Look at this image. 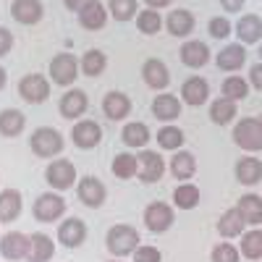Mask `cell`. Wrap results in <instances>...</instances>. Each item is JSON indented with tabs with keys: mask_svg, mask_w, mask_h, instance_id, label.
Wrapping results in <instances>:
<instances>
[{
	"mask_svg": "<svg viewBox=\"0 0 262 262\" xmlns=\"http://www.w3.org/2000/svg\"><path fill=\"white\" fill-rule=\"evenodd\" d=\"M32 212L39 223H55L66 215V200L60 196V191H45L34 200Z\"/></svg>",
	"mask_w": 262,
	"mask_h": 262,
	"instance_id": "3",
	"label": "cell"
},
{
	"mask_svg": "<svg viewBox=\"0 0 262 262\" xmlns=\"http://www.w3.org/2000/svg\"><path fill=\"white\" fill-rule=\"evenodd\" d=\"M158 144L163 149H170V152H176L184 147V131L179 126H163L158 131Z\"/></svg>",
	"mask_w": 262,
	"mask_h": 262,
	"instance_id": "41",
	"label": "cell"
},
{
	"mask_svg": "<svg viewBox=\"0 0 262 262\" xmlns=\"http://www.w3.org/2000/svg\"><path fill=\"white\" fill-rule=\"evenodd\" d=\"M184 111V105L176 95H170V92H160L155 100H152V116H155L158 121H176Z\"/></svg>",
	"mask_w": 262,
	"mask_h": 262,
	"instance_id": "17",
	"label": "cell"
},
{
	"mask_svg": "<svg viewBox=\"0 0 262 262\" xmlns=\"http://www.w3.org/2000/svg\"><path fill=\"white\" fill-rule=\"evenodd\" d=\"M231 32H233V27L226 16H212L210 18V37L212 39H226Z\"/></svg>",
	"mask_w": 262,
	"mask_h": 262,
	"instance_id": "43",
	"label": "cell"
},
{
	"mask_svg": "<svg viewBox=\"0 0 262 262\" xmlns=\"http://www.w3.org/2000/svg\"><path fill=\"white\" fill-rule=\"evenodd\" d=\"M71 142L79 149H95L102 142V126L92 118H81L71 126Z\"/></svg>",
	"mask_w": 262,
	"mask_h": 262,
	"instance_id": "9",
	"label": "cell"
},
{
	"mask_svg": "<svg viewBox=\"0 0 262 262\" xmlns=\"http://www.w3.org/2000/svg\"><path fill=\"white\" fill-rule=\"evenodd\" d=\"M139 244H142L139 231L134 226H128V223H116L111 231H107V236H105V247H107V252H111L113 257L134 254Z\"/></svg>",
	"mask_w": 262,
	"mask_h": 262,
	"instance_id": "1",
	"label": "cell"
},
{
	"mask_svg": "<svg viewBox=\"0 0 262 262\" xmlns=\"http://www.w3.org/2000/svg\"><path fill=\"white\" fill-rule=\"evenodd\" d=\"M29 147L37 158H45V160H53L55 155L63 152V134L53 126H39L32 139H29Z\"/></svg>",
	"mask_w": 262,
	"mask_h": 262,
	"instance_id": "2",
	"label": "cell"
},
{
	"mask_svg": "<svg viewBox=\"0 0 262 262\" xmlns=\"http://www.w3.org/2000/svg\"><path fill=\"white\" fill-rule=\"evenodd\" d=\"M221 95L228 97V100H233V102L244 100V97L249 95V79L238 76V74L226 76V81H223V86H221Z\"/></svg>",
	"mask_w": 262,
	"mask_h": 262,
	"instance_id": "37",
	"label": "cell"
},
{
	"mask_svg": "<svg viewBox=\"0 0 262 262\" xmlns=\"http://www.w3.org/2000/svg\"><path fill=\"white\" fill-rule=\"evenodd\" d=\"M76 16H79L81 29H86V32H100V29L107 24V8L100 3V0H92V3H86Z\"/></svg>",
	"mask_w": 262,
	"mask_h": 262,
	"instance_id": "20",
	"label": "cell"
},
{
	"mask_svg": "<svg viewBox=\"0 0 262 262\" xmlns=\"http://www.w3.org/2000/svg\"><path fill=\"white\" fill-rule=\"evenodd\" d=\"M236 118V102L233 100H228V97H217V100H212V105H210V121L212 123H217V126H228L231 121Z\"/></svg>",
	"mask_w": 262,
	"mask_h": 262,
	"instance_id": "35",
	"label": "cell"
},
{
	"mask_svg": "<svg viewBox=\"0 0 262 262\" xmlns=\"http://www.w3.org/2000/svg\"><path fill=\"white\" fill-rule=\"evenodd\" d=\"M111 262H123V259H121V257H113V259H111Z\"/></svg>",
	"mask_w": 262,
	"mask_h": 262,
	"instance_id": "51",
	"label": "cell"
},
{
	"mask_svg": "<svg viewBox=\"0 0 262 262\" xmlns=\"http://www.w3.org/2000/svg\"><path fill=\"white\" fill-rule=\"evenodd\" d=\"M142 79L149 90H165L170 84V71L160 58H147L142 66Z\"/></svg>",
	"mask_w": 262,
	"mask_h": 262,
	"instance_id": "16",
	"label": "cell"
},
{
	"mask_svg": "<svg viewBox=\"0 0 262 262\" xmlns=\"http://www.w3.org/2000/svg\"><path fill=\"white\" fill-rule=\"evenodd\" d=\"M163 27H165V18L160 16L158 8H144L137 13V29L142 34H158Z\"/></svg>",
	"mask_w": 262,
	"mask_h": 262,
	"instance_id": "36",
	"label": "cell"
},
{
	"mask_svg": "<svg viewBox=\"0 0 262 262\" xmlns=\"http://www.w3.org/2000/svg\"><path fill=\"white\" fill-rule=\"evenodd\" d=\"M18 95L29 105H39L50 97V81L45 74H27L18 81Z\"/></svg>",
	"mask_w": 262,
	"mask_h": 262,
	"instance_id": "7",
	"label": "cell"
},
{
	"mask_svg": "<svg viewBox=\"0 0 262 262\" xmlns=\"http://www.w3.org/2000/svg\"><path fill=\"white\" fill-rule=\"evenodd\" d=\"M242 257L247 259H262V228L254 226L252 231H244L242 236Z\"/></svg>",
	"mask_w": 262,
	"mask_h": 262,
	"instance_id": "38",
	"label": "cell"
},
{
	"mask_svg": "<svg viewBox=\"0 0 262 262\" xmlns=\"http://www.w3.org/2000/svg\"><path fill=\"white\" fill-rule=\"evenodd\" d=\"M236 207L244 215L247 226H262V196L259 194H244Z\"/></svg>",
	"mask_w": 262,
	"mask_h": 262,
	"instance_id": "33",
	"label": "cell"
},
{
	"mask_svg": "<svg viewBox=\"0 0 262 262\" xmlns=\"http://www.w3.org/2000/svg\"><path fill=\"white\" fill-rule=\"evenodd\" d=\"M244 228H247V221H244V215L238 212V207L226 210V212L221 215V221H217V231H221V236H226V238L242 236Z\"/></svg>",
	"mask_w": 262,
	"mask_h": 262,
	"instance_id": "32",
	"label": "cell"
},
{
	"mask_svg": "<svg viewBox=\"0 0 262 262\" xmlns=\"http://www.w3.org/2000/svg\"><path fill=\"white\" fill-rule=\"evenodd\" d=\"M21 210H24V200H21L18 189H3L0 191V223H13L18 221Z\"/></svg>",
	"mask_w": 262,
	"mask_h": 262,
	"instance_id": "24",
	"label": "cell"
},
{
	"mask_svg": "<svg viewBox=\"0 0 262 262\" xmlns=\"http://www.w3.org/2000/svg\"><path fill=\"white\" fill-rule=\"evenodd\" d=\"M11 50H13V34L6 27H0V58L8 55Z\"/></svg>",
	"mask_w": 262,
	"mask_h": 262,
	"instance_id": "45",
	"label": "cell"
},
{
	"mask_svg": "<svg viewBox=\"0 0 262 262\" xmlns=\"http://www.w3.org/2000/svg\"><path fill=\"white\" fill-rule=\"evenodd\" d=\"M236 37L242 45H252V42H259L262 39V18L257 13H247L238 18L236 24Z\"/></svg>",
	"mask_w": 262,
	"mask_h": 262,
	"instance_id": "26",
	"label": "cell"
},
{
	"mask_svg": "<svg viewBox=\"0 0 262 262\" xmlns=\"http://www.w3.org/2000/svg\"><path fill=\"white\" fill-rule=\"evenodd\" d=\"M79 66H81V74H84V76L95 79V76H100V74L105 71V66H107V55H105L102 50L92 48V50H86V53L79 58Z\"/></svg>",
	"mask_w": 262,
	"mask_h": 262,
	"instance_id": "34",
	"label": "cell"
},
{
	"mask_svg": "<svg viewBox=\"0 0 262 262\" xmlns=\"http://www.w3.org/2000/svg\"><path fill=\"white\" fill-rule=\"evenodd\" d=\"M6 81H8V74H6V69H3V66H0V90L6 86Z\"/></svg>",
	"mask_w": 262,
	"mask_h": 262,
	"instance_id": "50",
	"label": "cell"
},
{
	"mask_svg": "<svg viewBox=\"0 0 262 262\" xmlns=\"http://www.w3.org/2000/svg\"><path fill=\"white\" fill-rule=\"evenodd\" d=\"M63 3H66V8H69L71 13H79L86 3H92V0H63Z\"/></svg>",
	"mask_w": 262,
	"mask_h": 262,
	"instance_id": "48",
	"label": "cell"
},
{
	"mask_svg": "<svg viewBox=\"0 0 262 262\" xmlns=\"http://www.w3.org/2000/svg\"><path fill=\"white\" fill-rule=\"evenodd\" d=\"M196 27V18L191 11L186 8H176V11H170L165 16V29L173 34V37H189Z\"/></svg>",
	"mask_w": 262,
	"mask_h": 262,
	"instance_id": "23",
	"label": "cell"
},
{
	"mask_svg": "<svg viewBox=\"0 0 262 262\" xmlns=\"http://www.w3.org/2000/svg\"><path fill=\"white\" fill-rule=\"evenodd\" d=\"M121 139H123V144H126V147L144 149V147L149 144L152 134H149L147 123H142V121H131V123H126V126H123V131H121Z\"/></svg>",
	"mask_w": 262,
	"mask_h": 262,
	"instance_id": "29",
	"label": "cell"
},
{
	"mask_svg": "<svg viewBox=\"0 0 262 262\" xmlns=\"http://www.w3.org/2000/svg\"><path fill=\"white\" fill-rule=\"evenodd\" d=\"M58 107H60V116H63V118L79 121L86 111H90V97H86L84 90H76V86H74V90H66V92H63Z\"/></svg>",
	"mask_w": 262,
	"mask_h": 262,
	"instance_id": "12",
	"label": "cell"
},
{
	"mask_svg": "<svg viewBox=\"0 0 262 262\" xmlns=\"http://www.w3.org/2000/svg\"><path fill=\"white\" fill-rule=\"evenodd\" d=\"M102 113L111 118V121H123V118H128V113H131V97H128L126 92H118V90L107 92V95L102 97Z\"/></svg>",
	"mask_w": 262,
	"mask_h": 262,
	"instance_id": "19",
	"label": "cell"
},
{
	"mask_svg": "<svg viewBox=\"0 0 262 262\" xmlns=\"http://www.w3.org/2000/svg\"><path fill=\"white\" fill-rule=\"evenodd\" d=\"M111 170L116 179H123V181L139 176V155H134V152H118L111 163Z\"/></svg>",
	"mask_w": 262,
	"mask_h": 262,
	"instance_id": "28",
	"label": "cell"
},
{
	"mask_svg": "<svg viewBox=\"0 0 262 262\" xmlns=\"http://www.w3.org/2000/svg\"><path fill=\"white\" fill-rule=\"evenodd\" d=\"M55 254V242L48 233H32L29 236V262H50Z\"/></svg>",
	"mask_w": 262,
	"mask_h": 262,
	"instance_id": "25",
	"label": "cell"
},
{
	"mask_svg": "<svg viewBox=\"0 0 262 262\" xmlns=\"http://www.w3.org/2000/svg\"><path fill=\"white\" fill-rule=\"evenodd\" d=\"M207 97H210V84H207V79H202V76H189V79L181 84V100H184L186 105L200 107V105L207 102Z\"/></svg>",
	"mask_w": 262,
	"mask_h": 262,
	"instance_id": "18",
	"label": "cell"
},
{
	"mask_svg": "<svg viewBox=\"0 0 262 262\" xmlns=\"http://www.w3.org/2000/svg\"><path fill=\"white\" fill-rule=\"evenodd\" d=\"M165 173V160L155 149H139V181L142 184H155Z\"/></svg>",
	"mask_w": 262,
	"mask_h": 262,
	"instance_id": "11",
	"label": "cell"
},
{
	"mask_svg": "<svg viewBox=\"0 0 262 262\" xmlns=\"http://www.w3.org/2000/svg\"><path fill=\"white\" fill-rule=\"evenodd\" d=\"M58 242L66 249H79L86 242V223L81 217H66L58 226Z\"/></svg>",
	"mask_w": 262,
	"mask_h": 262,
	"instance_id": "13",
	"label": "cell"
},
{
	"mask_svg": "<svg viewBox=\"0 0 262 262\" xmlns=\"http://www.w3.org/2000/svg\"><path fill=\"white\" fill-rule=\"evenodd\" d=\"M131 257H134V262H163V252L158 247H149V244H139Z\"/></svg>",
	"mask_w": 262,
	"mask_h": 262,
	"instance_id": "44",
	"label": "cell"
},
{
	"mask_svg": "<svg viewBox=\"0 0 262 262\" xmlns=\"http://www.w3.org/2000/svg\"><path fill=\"white\" fill-rule=\"evenodd\" d=\"M259 123H262V116H259Z\"/></svg>",
	"mask_w": 262,
	"mask_h": 262,
	"instance_id": "53",
	"label": "cell"
},
{
	"mask_svg": "<svg viewBox=\"0 0 262 262\" xmlns=\"http://www.w3.org/2000/svg\"><path fill=\"white\" fill-rule=\"evenodd\" d=\"M0 254H3V259H11V262L27 259V254H29V236L21 233V231H8L3 238H0Z\"/></svg>",
	"mask_w": 262,
	"mask_h": 262,
	"instance_id": "14",
	"label": "cell"
},
{
	"mask_svg": "<svg viewBox=\"0 0 262 262\" xmlns=\"http://www.w3.org/2000/svg\"><path fill=\"white\" fill-rule=\"evenodd\" d=\"M259 60H262V45H259Z\"/></svg>",
	"mask_w": 262,
	"mask_h": 262,
	"instance_id": "52",
	"label": "cell"
},
{
	"mask_svg": "<svg viewBox=\"0 0 262 262\" xmlns=\"http://www.w3.org/2000/svg\"><path fill=\"white\" fill-rule=\"evenodd\" d=\"M173 221H176V212L168 202H149L144 210V226L152 233H165L173 226Z\"/></svg>",
	"mask_w": 262,
	"mask_h": 262,
	"instance_id": "10",
	"label": "cell"
},
{
	"mask_svg": "<svg viewBox=\"0 0 262 262\" xmlns=\"http://www.w3.org/2000/svg\"><path fill=\"white\" fill-rule=\"evenodd\" d=\"M144 3H147V8H165V6H170V0H144Z\"/></svg>",
	"mask_w": 262,
	"mask_h": 262,
	"instance_id": "49",
	"label": "cell"
},
{
	"mask_svg": "<svg viewBox=\"0 0 262 262\" xmlns=\"http://www.w3.org/2000/svg\"><path fill=\"white\" fill-rule=\"evenodd\" d=\"M181 63L189 66V69H202V66L210 63V48L207 42L200 39H186L181 45Z\"/></svg>",
	"mask_w": 262,
	"mask_h": 262,
	"instance_id": "21",
	"label": "cell"
},
{
	"mask_svg": "<svg viewBox=\"0 0 262 262\" xmlns=\"http://www.w3.org/2000/svg\"><path fill=\"white\" fill-rule=\"evenodd\" d=\"M244 3H247V0H221V6H223L228 13H238V11L244 8Z\"/></svg>",
	"mask_w": 262,
	"mask_h": 262,
	"instance_id": "47",
	"label": "cell"
},
{
	"mask_svg": "<svg viewBox=\"0 0 262 262\" xmlns=\"http://www.w3.org/2000/svg\"><path fill=\"white\" fill-rule=\"evenodd\" d=\"M236 179L238 184H244V186H254L262 181V160L247 155L236 163Z\"/></svg>",
	"mask_w": 262,
	"mask_h": 262,
	"instance_id": "31",
	"label": "cell"
},
{
	"mask_svg": "<svg viewBox=\"0 0 262 262\" xmlns=\"http://www.w3.org/2000/svg\"><path fill=\"white\" fill-rule=\"evenodd\" d=\"M11 16L18 21V24L34 27V24L42 21V16H45V6H42V0H13Z\"/></svg>",
	"mask_w": 262,
	"mask_h": 262,
	"instance_id": "15",
	"label": "cell"
},
{
	"mask_svg": "<svg viewBox=\"0 0 262 262\" xmlns=\"http://www.w3.org/2000/svg\"><path fill=\"white\" fill-rule=\"evenodd\" d=\"M79 71H81V66H79V58H76L74 53H58V55H53V60H50V79H53L58 86L74 84L76 76H79Z\"/></svg>",
	"mask_w": 262,
	"mask_h": 262,
	"instance_id": "6",
	"label": "cell"
},
{
	"mask_svg": "<svg viewBox=\"0 0 262 262\" xmlns=\"http://www.w3.org/2000/svg\"><path fill=\"white\" fill-rule=\"evenodd\" d=\"M215 60H217V69H223L228 74H236L247 63V48L242 45V42H231V45H226L221 53H217Z\"/></svg>",
	"mask_w": 262,
	"mask_h": 262,
	"instance_id": "22",
	"label": "cell"
},
{
	"mask_svg": "<svg viewBox=\"0 0 262 262\" xmlns=\"http://www.w3.org/2000/svg\"><path fill=\"white\" fill-rule=\"evenodd\" d=\"M27 126V116L18 111V107H6V111H0V134L13 139L18 137L21 131Z\"/></svg>",
	"mask_w": 262,
	"mask_h": 262,
	"instance_id": "30",
	"label": "cell"
},
{
	"mask_svg": "<svg viewBox=\"0 0 262 262\" xmlns=\"http://www.w3.org/2000/svg\"><path fill=\"white\" fill-rule=\"evenodd\" d=\"M173 205L179 210H191L200 205V186L194 184H179V189H173Z\"/></svg>",
	"mask_w": 262,
	"mask_h": 262,
	"instance_id": "39",
	"label": "cell"
},
{
	"mask_svg": "<svg viewBox=\"0 0 262 262\" xmlns=\"http://www.w3.org/2000/svg\"><path fill=\"white\" fill-rule=\"evenodd\" d=\"M242 252H238L231 242H223V244H215L212 252H210V262H238Z\"/></svg>",
	"mask_w": 262,
	"mask_h": 262,
	"instance_id": "42",
	"label": "cell"
},
{
	"mask_svg": "<svg viewBox=\"0 0 262 262\" xmlns=\"http://www.w3.org/2000/svg\"><path fill=\"white\" fill-rule=\"evenodd\" d=\"M170 173H173V179H179V181L194 179L196 158L191 155V152H186V149H176V155L170 158Z\"/></svg>",
	"mask_w": 262,
	"mask_h": 262,
	"instance_id": "27",
	"label": "cell"
},
{
	"mask_svg": "<svg viewBox=\"0 0 262 262\" xmlns=\"http://www.w3.org/2000/svg\"><path fill=\"white\" fill-rule=\"evenodd\" d=\"M76 196H79L81 205L97 210V207H102L105 200H107V189H105V184H102L97 176H84V179L76 181Z\"/></svg>",
	"mask_w": 262,
	"mask_h": 262,
	"instance_id": "8",
	"label": "cell"
},
{
	"mask_svg": "<svg viewBox=\"0 0 262 262\" xmlns=\"http://www.w3.org/2000/svg\"><path fill=\"white\" fill-rule=\"evenodd\" d=\"M249 86H254V90L262 92V63L252 66V71H249Z\"/></svg>",
	"mask_w": 262,
	"mask_h": 262,
	"instance_id": "46",
	"label": "cell"
},
{
	"mask_svg": "<svg viewBox=\"0 0 262 262\" xmlns=\"http://www.w3.org/2000/svg\"><path fill=\"white\" fill-rule=\"evenodd\" d=\"M45 181L50 189L55 191H66V189H71L79 179H76V165L71 160H66V158H58L53 160L48 168H45Z\"/></svg>",
	"mask_w": 262,
	"mask_h": 262,
	"instance_id": "4",
	"label": "cell"
},
{
	"mask_svg": "<svg viewBox=\"0 0 262 262\" xmlns=\"http://www.w3.org/2000/svg\"><path fill=\"white\" fill-rule=\"evenodd\" d=\"M233 142L247 149V152H259L262 149V123L259 118H242L233 126Z\"/></svg>",
	"mask_w": 262,
	"mask_h": 262,
	"instance_id": "5",
	"label": "cell"
},
{
	"mask_svg": "<svg viewBox=\"0 0 262 262\" xmlns=\"http://www.w3.org/2000/svg\"><path fill=\"white\" fill-rule=\"evenodd\" d=\"M107 13L116 21H128L139 13V0H107Z\"/></svg>",
	"mask_w": 262,
	"mask_h": 262,
	"instance_id": "40",
	"label": "cell"
}]
</instances>
